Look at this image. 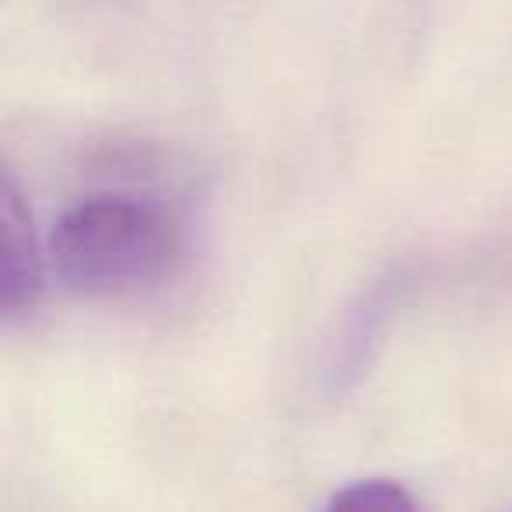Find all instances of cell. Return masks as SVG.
Segmentation results:
<instances>
[{
    "label": "cell",
    "instance_id": "2",
    "mask_svg": "<svg viewBox=\"0 0 512 512\" xmlns=\"http://www.w3.org/2000/svg\"><path fill=\"white\" fill-rule=\"evenodd\" d=\"M0 225H4V242H0L4 320H18L32 313L43 295V249L32 228V211L25 207V197L11 172L4 176V190H0Z\"/></svg>",
    "mask_w": 512,
    "mask_h": 512
},
{
    "label": "cell",
    "instance_id": "4",
    "mask_svg": "<svg viewBox=\"0 0 512 512\" xmlns=\"http://www.w3.org/2000/svg\"><path fill=\"white\" fill-rule=\"evenodd\" d=\"M509 512H512V509H509Z\"/></svg>",
    "mask_w": 512,
    "mask_h": 512
},
{
    "label": "cell",
    "instance_id": "3",
    "mask_svg": "<svg viewBox=\"0 0 512 512\" xmlns=\"http://www.w3.org/2000/svg\"><path fill=\"white\" fill-rule=\"evenodd\" d=\"M323 512H421L414 495L400 488L397 481H383V477H369V481H355L341 488Z\"/></svg>",
    "mask_w": 512,
    "mask_h": 512
},
{
    "label": "cell",
    "instance_id": "1",
    "mask_svg": "<svg viewBox=\"0 0 512 512\" xmlns=\"http://www.w3.org/2000/svg\"><path fill=\"white\" fill-rule=\"evenodd\" d=\"M183 253L179 218L155 197L95 193L57 221V278L81 295H130L165 281Z\"/></svg>",
    "mask_w": 512,
    "mask_h": 512
}]
</instances>
